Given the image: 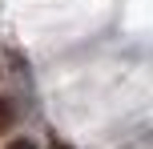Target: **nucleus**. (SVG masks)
Wrapping results in <instances>:
<instances>
[{
  "label": "nucleus",
  "instance_id": "nucleus-1",
  "mask_svg": "<svg viewBox=\"0 0 153 149\" xmlns=\"http://www.w3.org/2000/svg\"><path fill=\"white\" fill-rule=\"evenodd\" d=\"M12 121H16V105L8 101V97H0V133H8Z\"/></svg>",
  "mask_w": 153,
  "mask_h": 149
},
{
  "label": "nucleus",
  "instance_id": "nucleus-2",
  "mask_svg": "<svg viewBox=\"0 0 153 149\" xmlns=\"http://www.w3.org/2000/svg\"><path fill=\"white\" fill-rule=\"evenodd\" d=\"M8 149H36V145H32V141H28V137H16V141H12V145H8Z\"/></svg>",
  "mask_w": 153,
  "mask_h": 149
}]
</instances>
